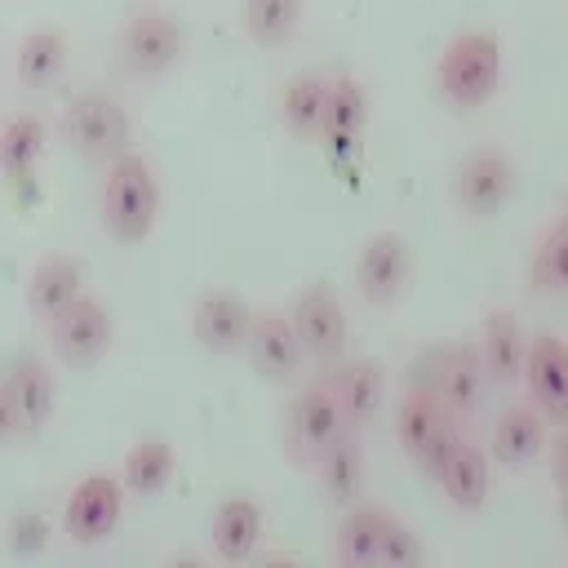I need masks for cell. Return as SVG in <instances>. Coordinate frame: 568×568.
Masks as SVG:
<instances>
[{
    "label": "cell",
    "mask_w": 568,
    "mask_h": 568,
    "mask_svg": "<svg viewBox=\"0 0 568 568\" xmlns=\"http://www.w3.org/2000/svg\"><path fill=\"white\" fill-rule=\"evenodd\" d=\"M67 67V31L58 22H36L18 44V84L49 89Z\"/></svg>",
    "instance_id": "7402d4cb"
},
{
    "label": "cell",
    "mask_w": 568,
    "mask_h": 568,
    "mask_svg": "<svg viewBox=\"0 0 568 568\" xmlns=\"http://www.w3.org/2000/svg\"><path fill=\"white\" fill-rule=\"evenodd\" d=\"M453 408L430 390V386H413L404 399H399V413H395V435H399V448L408 457L422 453V444L430 439V430L448 417Z\"/></svg>",
    "instance_id": "484cf974"
},
{
    "label": "cell",
    "mask_w": 568,
    "mask_h": 568,
    "mask_svg": "<svg viewBox=\"0 0 568 568\" xmlns=\"http://www.w3.org/2000/svg\"><path fill=\"white\" fill-rule=\"evenodd\" d=\"M484 386H488V373H484V359H479V346H448L439 355V368H435V395L453 408V413H470L479 408L484 399Z\"/></svg>",
    "instance_id": "ac0fdd59"
},
{
    "label": "cell",
    "mask_w": 568,
    "mask_h": 568,
    "mask_svg": "<svg viewBox=\"0 0 568 568\" xmlns=\"http://www.w3.org/2000/svg\"><path fill=\"white\" fill-rule=\"evenodd\" d=\"M244 351H248L253 368H257L262 377H275V382L293 377V373L302 368V359H306L302 337H297V328H293V315H284V311H275V306L253 311Z\"/></svg>",
    "instance_id": "7c38bea8"
},
{
    "label": "cell",
    "mask_w": 568,
    "mask_h": 568,
    "mask_svg": "<svg viewBox=\"0 0 568 568\" xmlns=\"http://www.w3.org/2000/svg\"><path fill=\"white\" fill-rule=\"evenodd\" d=\"M510 191H515V164L497 146L466 155L457 169V182H453V195L470 217H497L506 209Z\"/></svg>",
    "instance_id": "52a82bcc"
},
{
    "label": "cell",
    "mask_w": 568,
    "mask_h": 568,
    "mask_svg": "<svg viewBox=\"0 0 568 568\" xmlns=\"http://www.w3.org/2000/svg\"><path fill=\"white\" fill-rule=\"evenodd\" d=\"M315 475H320V488L328 501L337 506H355V497L364 493V439H359V426H346L315 462Z\"/></svg>",
    "instance_id": "e0dca14e"
},
{
    "label": "cell",
    "mask_w": 568,
    "mask_h": 568,
    "mask_svg": "<svg viewBox=\"0 0 568 568\" xmlns=\"http://www.w3.org/2000/svg\"><path fill=\"white\" fill-rule=\"evenodd\" d=\"M120 515H124V484L111 475H84L67 497L62 524L75 546H98L120 528Z\"/></svg>",
    "instance_id": "5b68a950"
},
{
    "label": "cell",
    "mask_w": 568,
    "mask_h": 568,
    "mask_svg": "<svg viewBox=\"0 0 568 568\" xmlns=\"http://www.w3.org/2000/svg\"><path fill=\"white\" fill-rule=\"evenodd\" d=\"M524 382L532 395V408L546 422L568 417V342L555 333H537L524 351Z\"/></svg>",
    "instance_id": "9c48e42d"
},
{
    "label": "cell",
    "mask_w": 568,
    "mask_h": 568,
    "mask_svg": "<svg viewBox=\"0 0 568 568\" xmlns=\"http://www.w3.org/2000/svg\"><path fill=\"white\" fill-rule=\"evenodd\" d=\"M346 426H351V422H346V413H342L333 386H328V382H311V386L297 395L293 422H288V448H293L297 466H315L320 453H324Z\"/></svg>",
    "instance_id": "8992f818"
},
{
    "label": "cell",
    "mask_w": 568,
    "mask_h": 568,
    "mask_svg": "<svg viewBox=\"0 0 568 568\" xmlns=\"http://www.w3.org/2000/svg\"><path fill=\"white\" fill-rule=\"evenodd\" d=\"M328 84L324 75L306 71L297 80H288L284 98H280V115H284V129L302 142H320V129H324V106H328Z\"/></svg>",
    "instance_id": "cb8c5ba5"
},
{
    "label": "cell",
    "mask_w": 568,
    "mask_h": 568,
    "mask_svg": "<svg viewBox=\"0 0 568 568\" xmlns=\"http://www.w3.org/2000/svg\"><path fill=\"white\" fill-rule=\"evenodd\" d=\"M240 22H244V36L253 44L275 49L284 40H293V31L302 22V0H244Z\"/></svg>",
    "instance_id": "83f0119b"
},
{
    "label": "cell",
    "mask_w": 568,
    "mask_h": 568,
    "mask_svg": "<svg viewBox=\"0 0 568 568\" xmlns=\"http://www.w3.org/2000/svg\"><path fill=\"white\" fill-rule=\"evenodd\" d=\"M364 120H368L364 84L355 75H337L328 84V106H324V129H320V142H324V151L337 169H351V160L359 151V138H364Z\"/></svg>",
    "instance_id": "30bf717a"
},
{
    "label": "cell",
    "mask_w": 568,
    "mask_h": 568,
    "mask_svg": "<svg viewBox=\"0 0 568 568\" xmlns=\"http://www.w3.org/2000/svg\"><path fill=\"white\" fill-rule=\"evenodd\" d=\"M84 293V266L80 257L67 253H49L44 262H36V271L27 275V311L36 320H53L71 297Z\"/></svg>",
    "instance_id": "2e32d148"
},
{
    "label": "cell",
    "mask_w": 568,
    "mask_h": 568,
    "mask_svg": "<svg viewBox=\"0 0 568 568\" xmlns=\"http://www.w3.org/2000/svg\"><path fill=\"white\" fill-rule=\"evenodd\" d=\"M532 288L537 293H568V217L550 222L532 253Z\"/></svg>",
    "instance_id": "4dcf8cb0"
},
{
    "label": "cell",
    "mask_w": 568,
    "mask_h": 568,
    "mask_svg": "<svg viewBox=\"0 0 568 568\" xmlns=\"http://www.w3.org/2000/svg\"><path fill=\"white\" fill-rule=\"evenodd\" d=\"M262 541V506L253 497H226L213 515V555L222 564H244L253 559Z\"/></svg>",
    "instance_id": "d6986e66"
},
{
    "label": "cell",
    "mask_w": 568,
    "mask_h": 568,
    "mask_svg": "<svg viewBox=\"0 0 568 568\" xmlns=\"http://www.w3.org/2000/svg\"><path fill=\"white\" fill-rule=\"evenodd\" d=\"M173 470H178V453L164 439H142V444H133L124 453V488L138 493V497L164 493V484L173 479Z\"/></svg>",
    "instance_id": "4316f807"
},
{
    "label": "cell",
    "mask_w": 568,
    "mask_h": 568,
    "mask_svg": "<svg viewBox=\"0 0 568 568\" xmlns=\"http://www.w3.org/2000/svg\"><path fill=\"white\" fill-rule=\"evenodd\" d=\"M564 217H568V213H564Z\"/></svg>",
    "instance_id": "74e56055"
},
{
    "label": "cell",
    "mask_w": 568,
    "mask_h": 568,
    "mask_svg": "<svg viewBox=\"0 0 568 568\" xmlns=\"http://www.w3.org/2000/svg\"><path fill=\"white\" fill-rule=\"evenodd\" d=\"M18 435H27V426H22V413H18L9 373H4V377H0V444H13Z\"/></svg>",
    "instance_id": "836d02e7"
},
{
    "label": "cell",
    "mask_w": 568,
    "mask_h": 568,
    "mask_svg": "<svg viewBox=\"0 0 568 568\" xmlns=\"http://www.w3.org/2000/svg\"><path fill=\"white\" fill-rule=\"evenodd\" d=\"M435 479H439L444 497H448L462 515H475V510H484V501H488V453H484L479 444L462 439Z\"/></svg>",
    "instance_id": "44dd1931"
},
{
    "label": "cell",
    "mask_w": 568,
    "mask_h": 568,
    "mask_svg": "<svg viewBox=\"0 0 568 568\" xmlns=\"http://www.w3.org/2000/svg\"><path fill=\"white\" fill-rule=\"evenodd\" d=\"M564 422H568V417H564Z\"/></svg>",
    "instance_id": "8d00e7d4"
},
{
    "label": "cell",
    "mask_w": 568,
    "mask_h": 568,
    "mask_svg": "<svg viewBox=\"0 0 568 568\" xmlns=\"http://www.w3.org/2000/svg\"><path fill=\"white\" fill-rule=\"evenodd\" d=\"M44 151V124L36 115H13L0 129V169L9 182H27Z\"/></svg>",
    "instance_id": "f546056e"
},
{
    "label": "cell",
    "mask_w": 568,
    "mask_h": 568,
    "mask_svg": "<svg viewBox=\"0 0 568 568\" xmlns=\"http://www.w3.org/2000/svg\"><path fill=\"white\" fill-rule=\"evenodd\" d=\"M564 519H568V493H564Z\"/></svg>",
    "instance_id": "d590c367"
},
{
    "label": "cell",
    "mask_w": 568,
    "mask_h": 568,
    "mask_svg": "<svg viewBox=\"0 0 568 568\" xmlns=\"http://www.w3.org/2000/svg\"><path fill=\"white\" fill-rule=\"evenodd\" d=\"M422 559H426V546L417 541V532H413L399 515L382 510V528H377V564L413 568V564H422Z\"/></svg>",
    "instance_id": "1f68e13d"
},
{
    "label": "cell",
    "mask_w": 568,
    "mask_h": 568,
    "mask_svg": "<svg viewBox=\"0 0 568 568\" xmlns=\"http://www.w3.org/2000/svg\"><path fill=\"white\" fill-rule=\"evenodd\" d=\"M160 217V182L155 169L138 151H120L106 160L102 182V226L115 244H142Z\"/></svg>",
    "instance_id": "6da1fadb"
},
{
    "label": "cell",
    "mask_w": 568,
    "mask_h": 568,
    "mask_svg": "<svg viewBox=\"0 0 568 568\" xmlns=\"http://www.w3.org/2000/svg\"><path fill=\"white\" fill-rule=\"evenodd\" d=\"M524 351H528V342H524V328H519L515 311L493 306L484 315V337H479V359H484L488 382L515 386L524 377Z\"/></svg>",
    "instance_id": "9a60e30c"
},
{
    "label": "cell",
    "mask_w": 568,
    "mask_h": 568,
    "mask_svg": "<svg viewBox=\"0 0 568 568\" xmlns=\"http://www.w3.org/2000/svg\"><path fill=\"white\" fill-rule=\"evenodd\" d=\"M49 324V346H53V355L67 364V368H93L106 351H111V337H115V324H111V311L98 302V297H89V293H80V297H71L53 320H44Z\"/></svg>",
    "instance_id": "3957f363"
},
{
    "label": "cell",
    "mask_w": 568,
    "mask_h": 568,
    "mask_svg": "<svg viewBox=\"0 0 568 568\" xmlns=\"http://www.w3.org/2000/svg\"><path fill=\"white\" fill-rule=\"evenodd\" d=\"M355 284L368 306H390L408 284V240L399 231H377L355 262Z\"/></svg>",
    "instance_id": "8fae6325"
},
{
    "label": "cell",
    "mask_w": 568,
    "mask_h": 568,
    "mask_svg": "<svg viewBox=\"0 0 568 568\" xmlns=\"http://www.w3.org/2000/svg\"><path fill=\"white\" fill-rule=\"evenodd\" d=\"M377 528H382V506H346L337 524V564L342 568H368L377 564Z\"/></svg>",
    "instance_id": "f1b7e54d"
},
{
    "label": "cell",
    "mask_w": 568,
    "mask_h": 568,
    "mask_svg": "<svg viewBox=\"0 0 568 568\" xmlns=\"http://www.w3.org/2000/svg\"><path fill=\"white\" fill-rule=\"evenodd\" d=\"M541 444H546V417H541L532 404L506 408V413L497 417V426H493V457H497L501 466H510V470L528 466V462L541 453Z\"/></svg>",
    "instance_id": "603a6c76"
},
{
    "label": "cell",
    "mask_w": 568,
    "mask_h": 568,
    "mask_svg": "<svg viewBox=\"0 0 568 568\" xmlns=\"http://www.w3.org/2000/svg\"><path fill=\"white\" fill-rule=\"evenodd\" d=\"M9 386H13V399H18L22 426H27L31 435L44 430L49 417H53V373H49L40 359L22 355V359L9 368Z\"/></svg>",
    "instance_id": "d4e9b609"
},
{
    "label": "cell",
    "mask_w": 568,
    "mask_h": 568,
    "mask_svg": "<svg viewBox=\"0 0 568 568\" xmlns=\"http://www.w3.org/2000/svg\"><path fill=\"white\" fill-rule=\"evenodd\" d=\"M248 324H253V311L244 297L226 293V288H213L195 302L191 311V333L204 351H244V337H248Z\"/></svg>",
    "instance_id": "5bb4252c"
},
{
    "label": "cell",
    "mask_w": 568,
    "mask_h": 568,
    "mask_svg": "<svg viewBox=\"0 0 568 568\" xmlns=\"http://www.w3.org/2000/svg\"><path fill=\"white\" fill-rule=\"evenodd\" d=\"M457 444H462V426H457V413H448V417L430 430V439L422 444V453H417L413 462L422 466V475H430V479H435V475L444 470V462L453 457V448H457Z\"/></svg>",
    "instance_id": "d6a6232c"
},
{
    "label": "cell",
    "mask_w": 568,
    "mask_h": 568,
    "mask_svg": "<svg viewBox=\"0 0 568 568\" xmlns=\"http://www.w3.org/2000/svg\"><path fill=\"white\" fill-rule=\"evenodd\" d=\"M550 475H555V484H559V493H568V430L555 439V448H550Z\"/></svg>",
    "instance_id": "e575fe53"
},
{
    "label": "cell",
    "mask_w": 568,
    "mask_h": 568,
    "mask_svg": "<svg viewBox=\"0 0 568 568\" xmlns=\"http://www.w3.org/2000/svg\"><path fill=\"white\" fill-rule=\"evenodd\" d=\"M293 328L302 337L306 359H320V364L342 359V351H346V311H342V302L328 284H311V288L297 293Z\"/></svg>",
    "instance_id": "ba28073f"
},
{
    "label": "cell",
    "mask_w": 568,
    "mask_h": 568,
    "mask_svg": "<svg viewBox=\"0 0 568 568\" xmlns=\"http://www.w3.org/2000/svg\"><path fill=\"white\" fill-rule=\"evenodd\" d=\"M328 386H333V395H337V404H342V413H346L351 426H364L382 408V399H386V373L373 359H346V364H337L333 377H328Z\"/></svg>",
    "instance_id": "ffe728a7"
},
{
    "label": "cell",
    "mask_w": 568,
    "mask_h": 568,
    "mask_svg": "<svg viewBox=\"0 0 568 568\" xmlns=\"http://www.w3.org/2000/svg\"><path fill=\"white\" fill-rule=\"evenodd\" d=\"M497 89H501V44L488 31H462V36H453L448 49H444V58H439V93L453 106L475 111Z\"/></svg>",
    "instance_id": "7a4b0ae2"
},
{
    "label": "cell",
    "mask_w": 568,
    "mask_h": 568,
    "mask_svg": "<svg viewBox=\"0 0 568 568\" xmlns=\"http://www.w3.org/2000/svg\"><path fill=\"white\" fill-rule=\"evenodd\" d=\"M178 53H182V27L160 9L138 13L120 31V58L133 75H160V71L173 67Z\"/></svg>",
    "instance_id": "4fadbf2b"
},
{
    "label": "cell",
    "mask_w": 568,
    "mask_h": 568,
    "mask_svg": "<svg viewBox=\"0 0 568 568\" xmlns=\"http://www.w3.org/2000/svg\"><path fill=\"white\" fill-rule=\"evenodd\" d=\"M62 138L89 160H115L129 151V115L106 93H75L62 106Z\"/></svg>",
    "instance_id": "277c9868"
}]
</instances>
